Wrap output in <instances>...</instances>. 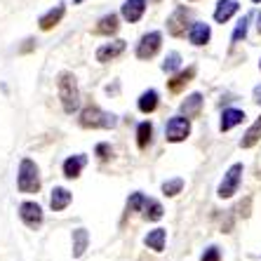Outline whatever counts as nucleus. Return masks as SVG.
I'll list each match as a JSON object with an SVG mask.
<instances>
[{"label": "nucleus", "mask_w": 261, "mask_h": 261, "mask_svg": "<svg viewBox=\"0 0 261 261\" xmlns=\"http://www.w3.org/2000/svg\"><path fill=\"white\" fill-rule=\"evenodd\" d=\"M57 87H59V99L61 106H64V113H75L80 106V90H78V80L71 71H61L59 80H57Z\"/></svg>", "instance_id": "obj_1"}, {"label": "nucleus", "mask_w": 261, "mask_h": 261, "mask_svg": "<svg viewBox=\"0 0 261 261\" xmlns=\"http://www.w3.org/2000/svg\"><path fill=\"white\" fill-rule=\"evenodd\" d=\"M80 125L85 129H113L118 125V118L101 111L99 106H87L80 113Z\"/></svg>", "instance_id": "obj_2"}, {"label": "nucleus", "mask_w": 261, "mask_h": 261, "mask_svg": "<svg viewBox=\"0 0 261 261\" xmlns=\"http://www.w3.org/2000/svg\"><path fill=\"white\" fill-rule=\"evenodd\" d=\"M17 189L21 193H38L40 191V170H38V165L31 158H24L19 163Z\"/></svg>", "instance_id": "obj_3"}, {"label": "nucleus", "mask_w": 261, "mask_h": 261, "mask_svg": "<svg viewBox=\"0 0 261 261\" xmlns=\"http://www.w3.org/2000/svg\"><path fill=\"white\" fill-rule=\"evenodd\" d=\"M160 45H163V33L160 31H151V33H146L141 36L139 45H137V59H151V57L158 55Z\"/></svg>", "instance_id": "obj_4"}, {"label": "nucleus", "mask_w": 261, "mask_h": 261, "mask_svg": "<svg viewBox=\"0 0 261 261\" xmlns=\"http://www.w3.org/2000/svg\"><path fill=\"white\" fill-rule=\"evenodd\" d=\"M189 134H191V122H189L186 116L172 118V120L167 122V127H165V137H167V141H172V144L184 141Z\"/></svg>", "instance_id": "obj_5"}, {"label": "nucleus", "mask_w": 261, "mask_h": 261, "mask_svg": "<svg viewBox=\"0 0 261 261\" xmlns=\"http://www.w3.org/2000/svg\"><path fill=\"white\" fill-rule=\"evenodd\" d=\"M19 217H21V221H24L29 228H40L43 226V207L38 205V202H33V200H26V202H21L19 205Z\"/></svg>", "instance_id": "obj_6"}, {"label": "nucleus", "mask_w": 261, "mask_h": 261, "mask_svg": "<svg viewBox=\"0 0 261 261\" xmlns=\"http://www.w3.org/2000/svg\"><path fill=\"white\" fill-rule=\"evenodd\" d=\"M240 179H243V165L236 163L231 170L224 174V181L219 184V198H231V195H236L238 186H240Z\"/></svg>", "instance_id": "obj_7"}, {"label": "nucleus", "mask_w": 261, "mask_h": 261, "mask_svg": "<svg viewBox=\"0 0 261 261\" xmlns=\"http://www.w3.org/2000/svg\"><path fill=\"white\" fill-rule=\"evenodd\" d=\"M186 26H189V10L186 7H176L174 12L170 14V19H167L170 36H174V38L186 36Z\"/></svg>", "instance_id": "obj_8"}, {"label": "nucleus", "mask_w": 261, "mask_h": 261, "mask_svg": "<svg viewBox=\"0 0 261 261\" xmlns=\"http://www.w3.org/2000/svg\"><path fill=\"white\" fill-rule=\"evenodd\" d=\"M125 49H127L125 40H113V43H106V45H101V47L97 49V61H99V64H109V61L118 59Z\"/></svg>", "instance_id": "obj_9"}, {"label": "nucleus", "mask_w": 261, "mask_h": 261, "mask_svg": "<svg viewBox=\"0 0 261 261\" xmlns=\"http://www.w3.org/2000/svg\"><path fill=\"white\" fill-rule=\"evenodd\" d=\"M144 12H146V0H125L120 7L122 19L129 21V24H137L144 17Z\"/></svg>", "instance_id": "obj_10"}, {"label": "nucleus", "mask_w": 261, "mask_h": 261, "mask_svg": "<svg viewBox=\"0 0 261 261\" xmlns=\"http://www.w3.org/2000/svg\"><path fill=\"white\" fill-rule=\"evenodd\" d=\"M64 14H66V5H64V3L55 5L52 10H47L43 17L38 19V24H40V31H52V29H55V26L61 21V19H64Z\"/></svg>", "instance_id": "obj_11"}, {"label": "nucleus", "mask_w": 261, "mask_h": 261, "mask_svg": "<svg viewBox=\"0 0 261 261\" xmlns=\"http://www.w3.org/2000/svg\"><path fill=\"white\" fill-rule=\"evenodd\" d=\"M118 29H120V19H118L116 12H111V14H103V17L99 19L94 33H97V36H116Z\"/></svg>", "instance_id": "obj_12"}, {"label": "nucleus", "mask_w": 261, "mask_h": 261, "mask_svg": "<svg viewBox=\"0 0 261 261\" xmlns=\"http://www.w3.org/2000/svg\"><path fill=\"white\" fill-rule=\"evenodd\" d=\"M238 0H219L217 3V10H214V21L217 24H226L233 14L238 12Z\"/></svg>", "instance_id": "obj_13"}, {"label": "nucleus", "mask_w": 261, "mask_h": 261, "mask_svg": "<svg viewBox=\"0 0 261 261\" xmlns=\"http://www.w3.org/2000/svg\"><path fill=\"white\" fill-rule=\"evenodd\" d=\"M71 200H73L71 191L64 189V186H57V189H52V195H49V207L55 212H61V210H66L71 205Z\"/></svg>", "instance_id": "obj_14"}, {"label": "nucleus", "mask_w": 261, "mask_h": 261, "mask_svg": "<svg viewBox=\"0 0 261 261\" xmlns=\"http://www.w3.org/2000/svg\"><path fill=\"white\" fill-rule=\"evenodd\" d=\"M85 165H87V158L83 155V153H78V155H71V158L64 160V176H66V179H78Z\"/></svg>", "instance_id": "obj_15"}, {"label": "nucleus", "mask_w": 261, "mask_h": 261, "mask_svg": "<svg viewBox=\"0 0 261 261\" xmlns=\"http://www.w3.org/2000/svg\"><path fill=\"white\" fill-rule=\"evenodd\" d=\"M210 38H212V29L207 24H202V21H195L193 26H191V31H189V40L193 45H207L210 43Z\"/></svg>", "instance_id": "obj_16"}, {"label": "nucleus", "mask_w": 261, "mask_h": 261, "mask_svg": "<svg viewBox=\"0 0 261 261\" xmlns=\"http://www.w3.org/2000/svg\"><path fill=\"white\" fill-rule=\"evenodd\" d=\"M240 122H245V111L240 109H226L224 113H221V132H228V129H233L236 125H240Z\"/></svg>", "instance_id": "obj_17"}, {"label": "nucleus", "mask_w": 261, "mask_h": 261, "mask_svg": "<svg viewBox=\"0 0 261 261\" xmlns=\"http://www.w3.org/2000/svg\"><path fill=\"white\" fill-rule=\"evenodd\" d=\"M193 78H195V66H189L186 71L176 73L172 80H167V87H170V92H174V94H176V92H181L184 87L189 85Z\"/></svg>", "instance_id": "obj_18"}, {"label": "nucleus", "mask_w": 261, "mask_h": 261, "mask_svg": "<svg viewBox=\"0 0 261 261\" xmlns=\"http://www.w3.org/2000/svg\"><path fill=\"white\" fill-rule=\"evenodd\" d=\"M87 245H90V233L87 228H75L73 231V259H80L85 254Z\"/></svg>", "instance_id": "obj_19"}, {"label": "nucleus", "mask_w": 261, "mask_h": 261, "mask_svg": "<svg viewBox=\"0 0 261 261\" xmlns=\"http://www.w3.org/2000/svg\"><path fill=\"white\" fill-rule=\"evenodd\" d=\"M165 240H167V231H165V228H153V231L144 238L146 247L153 249V252H163V249H165Z\"/></svg>", "instance_id": "obj_20"}, {"label": "nucleus", "mask_w": 261, "mask_h": 261, "mask_svg": "<svg viewBox=\"0 0 261 261\" xmlns=\"http://www.w3.org/2000/svg\"><path fill=\"white\" fill-rule=\"evenodd\" d=\"M200 109H202V94H191V97H186V101H181V113L186 118H195L200 116Z\"/></svg>", "instance_id": "obj_21"}, {"label": "nucleus", "mask_w": 261, "mask_h": 261, "mask_svg": "<svg viewBox=\"0 0 261 261\" xmlns=\"http://www.w3.org/2000/svg\"><path fill=\"white\" fill-rule=\"evenodd\" d=\"M158 109V92L155 90H146L139 97V111L141 113H153Z\"/></svg>", "instance_id": "obj_22"}, {"label": "nucleus", "mask_w": 261, "mask_h": 261, "mask_svg": "<svg viewBox=\"0 0 261 261\" xmlns=\"http://www.w3.org/2000/svg\"><path fill=\"white\" fill-rule=\"evenodd\" d=\"M163 214H165V210L158 200H151V198L144 200V219L146 221H160Z\"/></svg>", "instance_id": "obj_23"}, {"label": "nucleus", "mask_w": 261, "mask_h": 261, "mask_svg": "<svg viewBox=\"0 0 261 261\" xmlns=\"http://www.w3.org/2000/svg\"><path fill=\"white\" fill-rule=\"evenodd\" d=\"M259 139H261V116H259V120L245 132V137L240 139V146H243V148H252Z\"/></svg>", "instance_id": "obj_24"}, {"label": "nucleus", "mask_w": 261, "mask_h": 261, "mask_svg": "<svg viewBox=\"0 0 261 261\" xmlns=\"http://www.w3.org/2000/svg\"><path fill=\"white\" fill-rule=\"evenodd\" d=\"M151 137H153V125L148 120L141 122L139 127H137V146H139L141 151H144L146 146L151 144Z\"/></svg>", "instance_id": "obj_25"}, {"label": "nucleus", "mask_w": 261, "mask_h": 261, "mask_svg": "<svg viewBox=\"0 0 261 261\" xmlns=\"http://www.w3.org/2000/svg\"><path fill=\"white\" fill-rule=\"evenodd\" d=\"M179 66H181V55H179V52H170V55L165 57V61H163L165 73H174Z\"/></svg>", "instance_id": "obj_26"}, {"label": "nucleus", "mask_w": 261, "mask_h": 261, "mask_svg": "<svg viewBox=\"0 0 261 261\" xmlns=\"http://www.w3.org/2000/svg\"><path fill=\"white\" fill-rule=\"evenodd\" d=\"M184 189V179H170V181H165L163 184V193L165 195H176V193H181Z\"/></svg>", "instance_id": "obj_27"}, {"label": "nucleus", "mask_w": 261, "mask_h": 261, "mask_svg": "<svg viewBox=\"0 0 261 261\" xmlns=\"http://www.w3.org/2000/svg\"><path fill=\"white\" fill-rule=\"evenodd\" d=\"M247 24H249V14H245V17L238 21L236 31H233V43H240V40L247 36Z\"/></svg>", "instance_id": "obj_28"}, {"label": "nucleus", "mask_w": 261, "mask_h": 261, "mask_svg": "<svg viewBox=\"0 0 261 261\" xmlns=\"http://www.w3.org/2000/svg\"><path fill=\"white\" fill-rule=\"evenodd\" d=\"M144 195L141 193H132L129 195V200H127V214H132V212H139V207H144Z\"/></svg>", "instance_id": "obj_29"}, {"label": "nucleus", "mask_w": 261, "mask_h": 261, "mask_svg": "<svg viewBox=\"0 0 261 261\" xmlns=\"http://www.w3.org/2000/svg\"><path fill=\"white\" fill-rule=\"evenodd\" d=\"M97 155H99V160H109L111 155H113L111 144H97Z\"/></svg>", "instance_id": "obj_30"}, {"label": "nucleus", "mask_w": 261, "mask_h": 261, "mask_svg": "<svg viewBox=\"0 0 261 261\" xmlns=\"http://www.w3.org/2000/svg\"><path fill=\"white\" fill-rule=\"evenodd\" d=\"M202 261H221V254H219L217 247H207L205 254H202Z\"/></svg>", "instance_id": "obj_31"}, {"label": "nucleus", "mask_w": 261, "mask_h": 261, "mask_svg": "<svg viewBox=\"0 0 261 261\" xmlns=\"http://www.w3.org/2000/svg\"><path fill=\"white\" fill-rule=\"evenodd\" d=\"M36 43H38V40H33V38H26L24 45L19 47V52H21V55H29V52H33V49H36Z\"/></svg>", "instance_id": "obj_32"}, {"label": "nucleus", "mask_w": 261, "mask_h": 261, "mask_svg": "<svg viewBox=\"0 0 261 261\" xmlns=\"http://www.w3.org/2000/svg\"><path fill=\"white\" fill-rule=\"evenodd\" d=\"M254 97H256V101L261 103V85H259V87H256V90H254Z\"/></svg>", "instance_id": "obj_33"}, {"label": "nucleus", "mask_w": 261, "mask_h": 261, "mask_svg": "<svg viewBox=\"0 0 261 261\" xmlns=\"http://www.w3.org/2000/svg\"><path fill=\"white\" fill-rule=\"evenodd\" d=\"M256 29H259V33H261V14H259V24H256Z\"/></svg>", "instance_id": "obj_34"}, {"label": "nucleus", "mask_w": 261, "mask_h": 261, "mask_svg": "<svg viewBox=\"0 0 261 261\" xmlns=\"http://www.w3.org/2000/svg\"><path fill=\"white\" fill-rule=\"evenodd\" d=\"M80 3H85V0H73V5H80Z\"/></svg>", "instance_id": "obj_35"}, {"label": "nucleus", "mask_w": 261, "mask_h": 261, "mask_svg": "<svg viewBox=\"0 0 261 261\" xmlns=\"http://www.w3.org/2000/svg\"><path fill=\"white\" fill-rule=\"evenodd\" d=\"M153 3H160V0H153Z\"/></svg>", "instance_id": "obj_36"}, {"label": "nucleus", "mask_w": 261, "mask_h": 261, "mask_svg": "<svg viewBox=\"0 0 261 261\" xmlns=\"http://www.w3.org/2000/svg\"><path fill=\"white\" fill-rule=\"evenodd\" d=\"M254 3H261V0H254Z\"/></svg>", "instance_id": "obj_37"}, {"label": "nucleus", "mask_w": 261, "mask_h": 261, "mask_svg": "<svg viewBox=\"0 0 261 261\" xmlns=\"http://www.w3.org/2000/svg\"><path fill=\"white\" fill-rule=\"evenodd\" d=\"M259 66H261V64H259Z\"/></svg>", "instance_id": "obj_38"}]
</instances>
